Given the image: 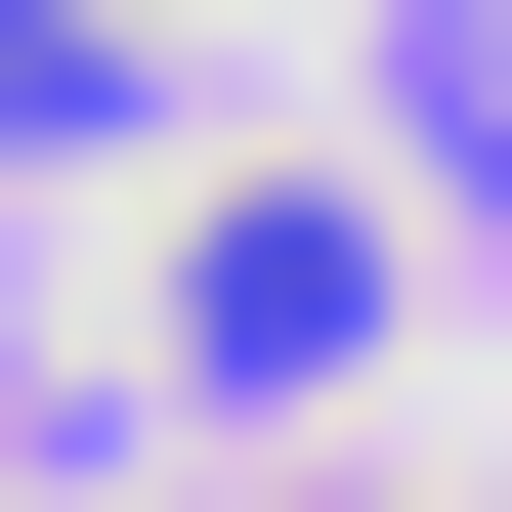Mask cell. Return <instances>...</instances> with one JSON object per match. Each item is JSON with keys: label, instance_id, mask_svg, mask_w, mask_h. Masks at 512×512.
I'll return each instance as SVG.
<instances>
[{"label": "cell", "instance_id": "cell-2", "mask_svg": "<svg viewBox=\"0 0 512 512\" xmlns=\"http://www.w3.org/2000/svg\"><path fill=\"white\" fill-rule=\"evenodd\" d=\"M427 86H470V171H512V0H427Z\"/></svg>", "mask_w": 512, "mask_h": 512}, {"label": "cell", "instance_id": "cell-1", "mask_svg": "<svg viewBox=\"0 0 512 512\" xmlns=\"http://www.w3.org/2000/svg\"><path fill=\"white\" fill-rule=\"evenodd\" d=\"M384 342V171H214L171 214V384H342Z\"/></svg>", "mask_w": 512, "mask_h": 512}]
</instances>
